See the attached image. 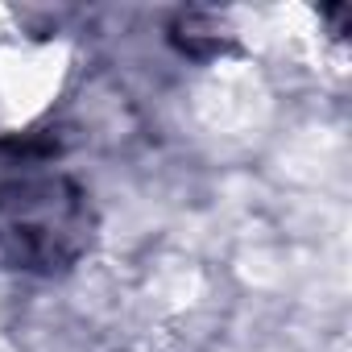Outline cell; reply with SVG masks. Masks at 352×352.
<instances>
[]
</instances>
